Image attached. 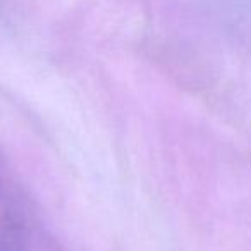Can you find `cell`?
Here are the masks:
<instances>
[]
</instances>
